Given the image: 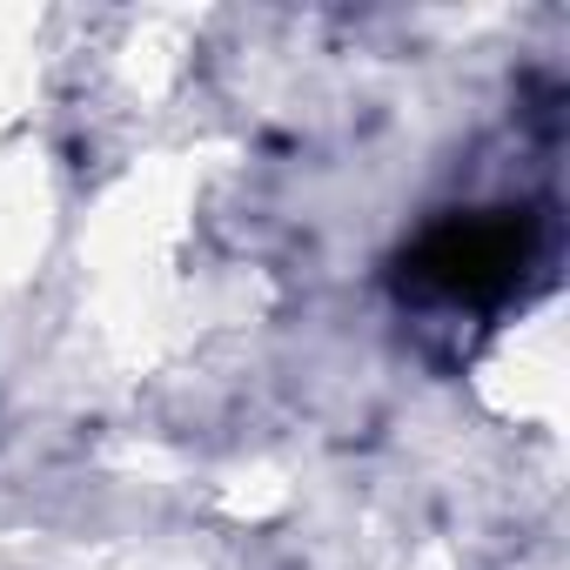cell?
Returning <instances> with one entry per match:
<instances>
[{"mask_svg": "<svg viewBox=\"0 0 570 570\" xmlns=\"http://www.w3.org/2000/svg\"><path fill=\"white\" fill-rule=\"evenodd\" d=\"M530 248H537L530 215H510V208L450 215V222H436L416 242L410 275L423 282V289L450 296V303H497V296H510L517 282H523Z\"/></svg>", "mask_w": 570, "mask_h": 570, "instance_id": "cell-1", "label": "cell"}]
</instances>
